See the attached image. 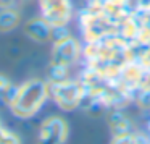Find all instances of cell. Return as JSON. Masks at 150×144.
Here are the masks:
<instances>
[{"mask_svg": "<svg viewBox=\"0 0 150 144\" xmlns=\"http://www.w3.org/2000/svg\"><path fill=\"white\" fill-rule=\"evenodd\" d=\"M50 96L62 110H74L84 97V88L81 83L66 79L62 83H50Z\"/></svg>", "mask_w": 150, "mask_h": 144, "instance_id": "7a4b0ae2", "label": "cell"}, {"mask_svg": "<svg viewBox=\"0 0 150 144\" xmlns=\"http://www.w3.org/2000/svg\"><path fill=\"white\" fill-rule=\"evenodd\" d=\"M0 126H2V121H0Z\"/></svg>", "mask_w": 150, "mask_h": 144, "instance_id": "9a60e30c", "label": "cell"}, {"mask_svg": "<svg viewBox=\"0 0 150 144\" xmlns=\"http://www.w3.org/2000/svg\"><path fill=\"white\" fill-rule=\"evenodd\" d=\"M49 79H50V83L66 81V79H68V68H66V66H60V65H53V63H50Z\"/></svg>", "mask_w": 150, "mask_h": 144, "instance_id": "9c48e42d", "label": "cell"}, {"mask_svg": "<svg viewBox=\"0 0 150 144\" xmlns=\"http://www.w3.org/2000/svg\"><path fill=\"white\" fill-rule=\"evenodd\" d=\"M79 53H81V46L79 42L71 36L60 37L55 39L53 42V49H52V63L53 65H60V66H69L78 60Z\"/></svg>", "mask_w": 150, "mask_h": 144, "instance_id": "5b68a950", "label": "cell"}, {"mask_svg": "<svg viewBox=\"0 0 150 144\" xmlns=\"http://www.w3.org/2000/svg\"><path fill=\"white\" fill-rule=\"evenodd\" d=\"M111 144H136V139L129 134H120L118 138H115Z\"/></svg>", "mask_w": 150, "mask_h": 144, "instance_id": "5bb4252c", "label": "cell"}, {"mask_svg": "<svg viewBox=\"0 0 150 144\" xmlns=\"http://www.w3.org/2000/svg\"><path fill=\"white\" fill-rule=\"evenodd\" d=\"M2 136H4V144H21L20 136H18L16 133H13V131H10L8 128H5V126H4V130H2Z\"/></svg>", "mask_w": 150, "mask_h": 144, "instance_id": "4fadbf2b", "label": "cell"}, {"mask_svg": "<svg viewBox=\"0 0 150 144\" xmlns=\"http://www.w3.org/2000/svg\"><path fill=\"white\" fill-rule=\"evenodd\" d=\"M68 139V123L62 117H49L42 121L37 144H65Z\"/></svg>", "mask_w": 150, "mask_h": 144, "instance_id": "8992f818", "label": "cell"}, {"mask_svg": "<svg viewBox=\"0 0 150 144\" xmlns=\"http://www.w3.org/2000/svg\"><path fill=\"white\" fill-rule=\"evenodd\" d=\"M15 88H16V86H13L11 79L8 78L7 75L0 73V99H5V101L8 102V99L11 97Z\"/></svg>", "mask_w": 150, "mask_h": 144, "instance_id": "30bf717a", "label": "cell"}, {"mask_svg": "<svg viewBox=\"0 0 150 144\" xmlns=\"http://www.w3.org/2000/svg\"><path fill=\"white\" fill-rule=\"evenodd\" d=\"M126 5H127V8H129V11L134 15L140 10L150 8V0H126Z\"/></svg>", "mask_w": 150, "mask_h": 144, "instance_id": "8fae6325", "label": "cell"}, {"mask_svg": "<svg viewBox=\"0 0 150 144\" xmlns=\"http://www.w3.org/2000/svg\"><path fill=\"white\" fill-rule=\"evenodd\" d=\"M52 31H53V28L42 16L31 18L24 24V33H26V36L31 37L33 41H36V42H47L52 37Z\"/></svg>", "mask_w": 150, "mask_h": 144, "instance_id": "52a82bcc", "label": "cell"}, {"mask_svg": "<svg viewBox=\"0 0 150 144\" xmlns=\"http://www.w3.org/2000/svg\"><path fill=\"white\" fill-rule=\"evenodd\" d=\"M49 94V84L39 78H33L15 88L11 97L8 99V105L15 117L31 118L42 108Z\"/></svg>", "mask_w": 150, "mask_h": 144, "instance_id": "6da1fadb", "label": "cell"}, {"mask_svg": "<svg viewBox=\"0 0 150 144\" xmlns=\"http://www.w3.org/2000/svg\"><path fill=\"white\" fill-rule=\"evenodd\" d=\"M134 16H136V20L139 21V24H140L142 28L150 29V8L137 11V13H134Z\"/></svg>", "mask_w": 150, "mask_h": 144, "instance_id": "7c38bea8", "label": "cell"}, {"mask_svg": "<svg viewBox=\"0 0 150 144\" xmlns=\"http://www.w3.org/2000/svg\"><path fill=\"white\" fill-rule=\"evenodd\" d=\"M115 28L116 26L110 20H107L98 8L86 10L81 15V29L89 42H94V41H98L102 37L110 36V33Z\"/></svg>", "mask_w": 150, "mask_h": 144, "instance_id": "3957f363", "label": "cell"}, {"mask_svg": "<svg viewBox=\"0 0 150 144\" xmlns=\"http://www.w3.org/2000/svg\"><path fill=\"white\" fill-rule=\"evenodd\" d=\"M21 23V15L11 7L0 10V33H10Z\"/></svg>", "mask_w": 150, "mask_h": 144, "instance_id": "ba28073f", "label": "cell"}, {"mask_svg": "<svg viewBox=\"0 0 150 144\" xmlns=\"http://www.w3.org/2000/svg\"><path fill=\"white\" fill-rule=\"evenodd\" d=\"M40 16L52 28H66L73 15L71 0H39Z\"/></svg>", "mask_w": 150, "mask_h": 144, "instance_id": "277c9868", "label": "cell"}]
</instances>
